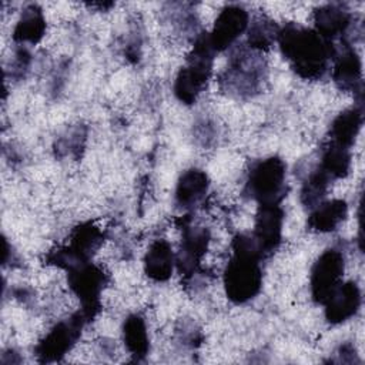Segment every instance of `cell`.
Masks as SVG:
<instances>
[{
	"label": "cell",
	"instance_id": "6da1fadb",
	"mask_svg": "<svg viewBox=\"0 0 365 365\" xmlns=\"http://www.w3.org/2000/svg\"><path fill=\"white\" fill-rule=\"evenodd\" d=\"M277 43L289 68L302 80L322 78L335 53V46L314 29L294 21L279 27Z\"/></svg>",
	"mask_w": 365,
	"mask_h": 365
},
{
	"label": "cell",
	"instance_id": "7a4b0ae2",
	"mask_svg": "<svg viewBox=\"0 0 365 365\" xmlns=\"http://www.w3.org/2000/svg\"><path fill=\"white\" fill-rule=\"evenodd\" d=\"M262 254L251 234H237L231 241V255L222 272L227 298L244 305L258 297L262 288Z\"/></svg>",
	"mask_w": 365,
	"mask_h": 365
},
{
	"label": "cell",
	"instance_id": "3957f363",
	"mask_svg": "<svg viewBox=\"0 0 365 365\" xmlns=\"http://www.w3.org/2000/svg\"><path fill=\"white\" fill-rule=\"evenodd\" d=\"M215 54L208 33L200 31L192 40L184 66L178 70L174 78L173 91L180 103L192 106L202 94L212 74Z\"/></svg>",
	"mask_w": 365,
	"mask_h": 365
},
{
	"label": "cell",
	"instance_id": "277c9868",
	"mask_svg": "<svg viewBox=\"0 0 365 365\" xmlns=\"http://www.w3.org/2000/svg\"><path fill=\"white\" fill-rule=\"evenodd\" d=\"M267 76L262 53L244 46L231 48L228 64L220 77L224 93L235 98H251L259 93Z\"/></svg>",
	"mask_w": 365,
	"mask_h": 365
},
{
	"label": "cell",
	"instance_id": "5b68a950",
	"mask_svg": "<svg viewBox=\"0 0 365 365\" xmlns=\"http://www.w3.org/2000/svg\"><path fill=\"white\" fill-rule=\"evenodd\" d=\"M287 164L278 155L258 160L248 171L244 195L258 205L279 204L285 195Z\"/></svg>",
	"mask_w": 365,
	"mask_h": 365
},
{
	"label": "cell",
	"instance_id": "8992f818",
	"mask_svg": "<svg viewBox=\"0 0 365 365\" xmlns=\"http://www.w3.org/2000/svg\"><path fill=\"white\" fill-rule=\"evenodd\" d=\"M67 284L71 294L80 301V311L90 322L101 308V294L108 282V275L101 265L91 261L67 269Z\"/></svg>",
	"mask_w": 365,
	"mask_h": 365
},
{
	"label": "cell",
	"instance_id": "52a82bcc",
	"mask_svg": "<svg viewBox=\"0 0 365 365\" xmlns=\"http://www.w3.org/2000/svg\"><path fill=\"white\" fill-rule=\"evenodd\" d=\"M87 324L88 321L80 309L56 322L34 348L37 361L46 364L61 361L74 348Z\"/></svg>",
	"mask_w": 365,
	"mask_h": 365
},
{
	"label": "cell",
	"instance_id": "ba28073f",
	"mask_svg": "<svg viewBox=\"0 0 365 365\" xmlns=\"http://www.w3.org/2000/svg\"><path fill=\"white\" fill-rule=\"evenodd\" d=\"M103 238L104 234L98 225L91 221L80 222L70 231L67 244L48 255V261L66 269L88 262L101 247Z\"/></svg>",
	"mask_w": 365,
	"mask_h": 365
},
{
	"label": "cell",
	"instance_id": "9c48e42d",
	"mask_svg": "<svg viewBox=\"0 0 365 365\" xmlns=\"http://www.w3.org/2000/svg\"><path fill=\"white\" fill-rule=\"evenodd\" d=\"M345 254L336 247L324 250L309 272V294L315 304L324 305L334 289L344 281Z\"/></svg>",
	"mask_w": 365,
	"mask_h": 365
},
{
	"label": "cell",
	"instance_id": "30bf717a",
	"mask_svg": "<svg viewBox=\"0 0 365 365\" xmlns=\"http://www.w3.org/2000/svg\"><path fill=\"white\" fill-rule=\"evenodd\" d=\"M250 20V11L242 4H225L218 11L214 26L208 33L215 53L231 50L238 38L247 33Z\"/></svg>",
	"mask_w": 365,
	"mask_h": 365
},
{
	"label": "cell",
	"instance_id": "8fae6325",
	"mask_svg": "<svg viewBox=\"0 0 365 365\" xmlns=\"http://www.w3.org/2000/svg\"><path fill=\"white\" fill-rule=\"evenodd\" d=\"M284 211L279 204L258 205L251 237L262 257L274 254L282 241Z\"/></svg>",
	"mask_w": 365,
	"mask_h": 365
},
{
	"label": "cell",
	"instance_id": "7c38bea8",
	"mask_svg": "<svg viewBox=\"0 0 365 365\" xmlns=\"http://www.w3.org/2000/svg\"><path fill=\"white\" fill-rule=\"evenodd\" d=\"M331 76L335 86L345 93L362 96V61L356 50L348 43L342 41L341 48L335 47L332 57Z\"/></svg>",
	"mask_w": 365,
	"mask_h": 365
},
{
	"label": "cell",
	"instance_id": "4fadbf2b",
	"mask_svg": "<svg viewBox=\"0 0 365 365\" xmlns=\"http://www.w3.org/2000/svg\"><path fill=\"white\" fill-rule=\"evenodd\" d=\"M211 242V232L202 225H188L182 230L180 250L175 254V267L181 275L197 272Z\"/></svg>",
	"mask_w": 365,
	"mask_h": 365
},
{
	"label": "cell",
	"instance_id": "5bb4252c",
	"mask_svg": "<svg viewBox=\"0 0 365 365\" xmlns=\"http://www.w3.org/2000/svg\"><path fill=\"white\" fill-rule=\"evenodd\" d=\"M354 16L351 10L341 3H328L314 10V30L328 43L346 41Z\"/></svg>",
	"mask_w": 365,
	"mask_h": 365
},
{
	"label": "cell",
	"instance_id": "9a60e30c",
	"mask_svg": "<svg viewBox=\"0 0 365 365\" xmlns=\"http://www.w3.org/2000/svg\"><path fill=\"white\" fill-rule=\"evenodd\" d=\"M362 304L359 285L352 281H342L324 302V317L329 325H341L354 318Z\"/></svg>",
	"mask_w": 365,
	"mask_h": 365
},
{
	"label": "cell",
	"instance_id": "2e32d148",
	"mask_svg": "<svg viewBox=\"0 0 365 365\" xmlns=\"http://www.w3.org/2000/svg\"><path fill=\"white\" fill-rule=\"evenodd\" d=\"M210 190L208 174L197 167L181 173L174 190V204L181 211H190L200 205Z\"/></svg>",
	"mask_w": 365,
	"mask_h": 365
},
{
	"label": "cell",
	"instance_id": "e0dca14e",
	"mask_svg": "<svg viewBox=\"0 0 365 365\" xmlns=\"http://www.w3.org/2000/svg\"><path fill=\"white\" fill-rule=\"evenodd\" d=\"M144 274L154 282H165L175 268V252L167 240H155L150 244L144 259Z\"/></svg>",
	"mask_w": 365,
	"mask_h": 365
},
{
	"label": "cell",
	"instance_id": "ac0fdd59",
	"mask_svg": "<svg viewBox=\"0 0 365 365\" xmlns=\"http://www.w3.org/2000/svg\"><path fill=\"white\" fill-rule=\"evenodd\" d=\"M47 23L43 9L38 4H27L21 13L11 33V38L17 46H34L46 34Z\"/></svg>",
	"mask_w": 365,
	"mask_h": 365
},
{
	"label": "cell",
	"instance_id": "d6986e66",
	"mask_svg": "<svg viewBox=\"0 0 365 365\" xmlns=\"http://www.w3.org/2000/svg\"><path fill=\"white\" fill-rule=\"evenodd\" d=\"M309 211L311 212L307 220L308 230L319 234H328L338 230L344 222L348 215V204L342 198L324 200Z\"/></svg>",
	"mask_w": 365,
	"mask_h": 365
},
{
	"label": "cell",
	"instance_id": "ffe728a7",
	"mask_svg": "<svg viewBox=\"0 0 365 365\" xmlns=\"http://www.w3.org/2000/svg\"><path fill=\"white\" fill-rule=\"evenodd\" d=\"M362 123H364L362 104H354L352 107L342 110L339 114L334 117L329 125L328 140L351 150V147L355 144L356 137L359 135Z\"/></svg>",
	"mask_w": 365,
	"mask_h": 365
},
{
	"label": "cell",
	"instance_id": "44dd1931",
	"mask_svg": "<svg viewBox=\"0 0 365 365\" xmlns=\"http://www.w3.org/2000/svg\"><path fill=\"white\" fill-rule=\"evenodd\" d=\"M121 338L128 355L134 361H143L151 348L148 328L144 317L138 312L128 314L121 325Z\"/></svg>",
	"mask_w": 365,
	"mask_h": 365
},
{
	"label": "cell",
	"instance_id": "7402d4cb",
	"mask_svg": "<svg viewBox=\"0 0 365 365\" xmlns=\"http://www.w3.org/2000/svg\"><path fill=\"white\" fill-rule=\"evenodd\" d=\"M279 26L268 16L258 14L250 20L245 46L254 51L265 53L277 43Z\"/></svg>",
	"mask_w": 365,
	"mask_h": 365
},
{
	"label": "cell",
	"instance_id": "603a6c76",
	"mask_svg": "<svg viewBox=\"0 0 365 365\" xmlns=\"http://www.w3.org/2000/svg\"><path fill=\"white\" fill-rule=\"evenodd\" d=\"M351 164L352 155L349 148L338 145L329 140L321 148V160L318 167L322 168L331 177V180L345 178L349 174Z\"/></svg>",
	"mask_w": 365,
	"mask_h": 365
},
{
	"label": "cell",
	"instance_id": "cb8c5ba5",
	"mask_svg": "<svg viewBox=\"0 0 365 365\" xmlns=\"http://www.w3.org/2000/svg\"><path fill=\"white\" fill-rule=\"evenodd\" d=\"M331 181H332L331 177L322 168L317 167L315 170H312L301 185V191H299L301 204L305 208L312 210L319 202H322L327 197Z\"/></svg>",
	"mask_w": 365,
	"mask_h": 365
},
{
	"label": "cell",
	"instance_id": "d4e9b609",
	"mask_svg": "<svg viewBox=\"0 0 365 365\" xmlns=\"http://www.w3.org/2000/svg\"><path fill=\"white\" fill-rule=\"evenodd\" d=\"M86 138V133L81 131V128H73L67 134H64L58 141H57V154L58 155H76L83 147V141Z\"/></svg>",
	"mask_w": 365,
	"mask_h": 365
},
{
	"label": "cell",
	"instance_id": "484cf974",
	"mask_svg": "<svg viewBox=\"0 0 365 365\" xmlns=\"http://www.w3.org/2000/svg\"><path fill=\"white\" fill-rule=\"evenodd\" d=\"M177 334H178V338H180L181 344H184L185 346L194 348V346H197V344H200L198 342L200 338H201L200 331L192 324H190V325L184 324L182 328L180 331H177Z\"/></svg>",
	"mask_w": 365,
	"mask_h": 365
},
{
	"label": "cell",
	"instance_id": "4316f807",
	"mask_svg": "<svg viewBox=\"0 0 365 365\" xmlns=\"http://www.w3.org/2000/svg\"><path fill=\"white\" fill-rule=\"evenodd\" d=\"M335 355L338 356V358H336V362L352 364V362L356 361V351H355V346H354L352 344H349V342L342 344V345L336 349Z\"/></svg>",
	"mask_w": 365,
	"mask_h": 365
}]
</instances>
